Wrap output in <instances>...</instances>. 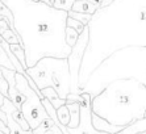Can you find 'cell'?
Instances as JSON below:
<instances>
[{
  "label": "cell",
  "instance_id": "6da1fadb",
  "mask_svg": "<svg viewBox=\"0 0 146 134\" xmlns=\"http://www.w3.org/2000/svg\"><path fill=\"white\" fill-rule=\"evenodd\" d=\"M12 12L13 30L21 41L27 67L42 58L67 59L71 47L65 42L67 12L31 0H0Z\"/></svg>",
  "mask_w": 146,
  "mask_h": 134
},
{
  "label": "cell",
  "instance_id": "7a4b0ae2",
  "mask_svg": "<svg viewBox=\"0 0 146 134\" xmlns=\"http://www.w3.org/2000/svg\"><path fill=\"white\" fill-rule=\"evenodd\" d=\"M25 71L40 91L46 87L54 88L58 97L62 100H66L71 91L67 59L42 58L36 63V66L27 68Z\"/></svg>",
  "mask_w": 146,
  "mask_h": 134
},
{
  "label": "cell",
  "instance_id": "3957f363",
  "mask_svg": "<svg viewBox=\"0 0 146 134\" xmlns=\"http://www.w3.org/2000/svg\"><path fill=\"white\" fill-rule=\"evenodd\" d=\"M15 80H16V90L24 96V103L21 105V113L24 114L28 125L31 130H34L38 125L48 118V113L45 111L44 105L41 103V99L37 96V94L31 88L28 84L27 79L21 74H15Z\"/></svg>",
  "mask_w": 146,
  "mask_h": 134
},
{
  "label": "cell",
  "instance_id": "277c9868",
  "mask_svg": "<svg viewBox=\"0 0 146 134\" xmlns=\"http://www.w3.org/2000/svg\"><path fill=\"white\" fill-rule=\"evenodd\" d=\"M90 42V27L86 25L83 32L79 34L78 41L75 46L71 49V53L67 57V63H68V71H70V82L74 86L75 84V92H78V83H79V74H80V66H82V59L83 55L86 54L87 46Z\"/></svg>",
  "mask_w": 146,
  "mask_h": 134
},
{
  "label": "cell",
  "instance_id": "5b68a950",
  "mask_svg": "<svg viewBox=\"0 0 146 134\" xmlns=\"http://www.w3.org/2000/svg\"><path fill=\"white\" fill-rule=\"evenodd\" d=\"M92 96L83 91L80 94L78 104L80 109V118H79V125L74 129H67L68 134H107L102 131H96L92 126V108H91Z\"/></svg>",
  "mask_w": 146,
  "mask_h": 134
},
{
  "label": "cell",
  "instance_id": "8992f818",
  "mask_svg": "<svg viewBox=\"0 0 146 134\" xmlns=\"http://www.w3.org/2000/svg\"><path fill=\"white\" fill-rule=\"evenodd\" d=\"M66 108L68 109L70 113V122L66 127L67 129H74L79 125V118H80V109H79V104L75 101H68L66 100Z\"/></svg>",
  "mask_w": 146,
  "mask_h": 134
},
{
  "label": "cell",
  "instance_id": "52a82bcc",
  "mask_svg": "<svg viewBox=\"0 0 146 134\" xmlns=\"http://www.w3.org/2000/svg\"><path fill=\"white\" fill-rule=\"evenodd\" d=\"M41 95H42L44 99H46V100L54 107L55 111L66 104V100L59 99L58 95H57V92L54 91V88H51V87H46V88H44V90H41Z\"/></svg>",
  "mask_w": 146,
  "mask_h": 134
},
{
  "label": "cell",
  "instance_id": "ba28073f",
  "mask_svg": "<svg viewBox=\"0 0 146 134\" xmlns=\"http://www.w3.org/2000/svg\"><path fill=\"white\" fill-rule=\"evenodd\" d=\"M71 11L72 12H78V13H86V15L94 16L95 12L98 11V7L88 3L87 0H75V3L72 4Z\"/></svg>",
  "mask_w": 146,
  "mask_h": 134
},
{
  "label": "cell",
  "instance_id": "9c48e42d",
  "mask_svg": "<svg viewBox=\"0 0 146 134\" xmlns=\"http://www.w3.org/2000/svg\"><path fill=\"white\" fill-rule=\"evenodd\" d=\"M9 49L12 51V54L17 58V60L21 63L23 68L27 70L28 67H27V62H25V53H24V49L21 47V45H9Z\"/></svg>",
  "mask_w": 146,
  "mask_h": 134
},
{
  "label": "cell",
  "instance_id": "30bf717a",
  "mask_svg": "<svg viewBox=\"0 0 146 134\" xmlns=\"http://www.w3.org/2000/svg\"><path fill=\"white\" fill-rule=\"evenodd\" d=\"M74 3H75V0H53L51 1V7L57 11L70 12Z\"/></svg>",
  "mask_w": 146,
  "mask_h": 134
},
{
  "label": "cell",
  "instance_id": "8fae6325",
  "mask_svg": "<svg viewBox=\"0 0 146 134\" xmlns=\"http://www.w3.org/2000/svg\"><path fill=\"white\" fill-rule=\"evenodd\" d=\"M0 36L3 37V40L5 41L8 45H21V41H20V38H19V36H17L16 32H13L12 29L4 30Z\"/></svg>",
  "mask_w": 146,
  "mask_h": 134
},
{
  "label": "cell",
  "instance_id": "7c38bea8",
  "mask_svg": "<svg viewBox=\"0 0 146 134\" xmlns=\"http://www.w3.org/2000/svg\"><path fill=\"white\" fill-rule=\"evenodd\" d=\"M53 126H54V121L51 120L50 117H48V118H45L34 130H32V134H45V133H48L49 130H51Z\"/></svg>",
  "mask_w": 146,
  "mask_h": 134
},
{
  "label": "cell",
  "instance_id": "4fadbf2b",
  "mask_svg": "<svg viewBox=\"0 0 146 134\" xmlns=\"http://www.w3.org/2000/svg\"><path fill=\"white\" fill-rule=\"evenodd\" d=\"M78 37H79V34L76 33L72 28L66 27V29H65V42L68 47H71L72 49V47L75 46L76 41H78Z\"/></svg>",
  "mask_w": 146,
  "mask_h": 134
},
{
  "label": "cell",
  "instance_id": "5bb4252c",
  "mask_svg": "<svg viewBox=\"0 0 146 134\" xmlns=\"http://www.w3.org/2000/svg\"><path fill=\"white\" fill-rule=\"evenodd\" d=\"M5 117H7V126H8V129H9V134H32V130H28V131L23 130V129L12 120L11 114H5Z\"/></svg>",
  "mask_w": 146,
  "mask_h": 134
},
{
  "label": "cell",
  "instance_id": "9a60e30c",
  "mask_svg": "<svg viewBox=\"0 0 146 134\" xmlns=\"http://www.w3.org/2000/svg\"><path fill=\"white\" fill-rule=\"evenodd\" d=\"M67 17H70V19H74V20L79 21V23L82 24V25H88L90 21L92 20V16L91 15H86V13H78V12H72V11H70V12H67Z\"/></svg>",
  "mask_w": 146,
  "mask_h": 134
},
{
  "label": "cell",
  "instance_id": "2e32d148",
  "mask_svg": "<svg viewBox=\"0 0 146 134\" xmlns=\"http://www.w3.org/2000/svg\"><path fill=\"white\" fill-rule=\"evenodd\" d=\"M55 113H57L58 121H59L62 125L67 126L68 122H70V113H68V109L66 108V105H63V107H61L59 109H57Z\"/></svg>",
  "mask_w": 146,
  "mask_h": 134
},
{
  "label": "cell",
  "instance_id": "e0dca14e",
  "mask_svg": "<svg viewBox=\"0 0 146 134\" xmlns=\"http://www.w3.org/2000/svg\"><path fill=\"white\" fill-rule=\"evenodd\" d=\"M0 67L7 68V70H11V71H15L13 66H12L9 58H8V55H7V53L4 51V49L1 46H0Z\"/></svg>",
  "mask_w": 146,
  "mask_h": 134
},
{
  "label": "cell",
  "instance_id": "ac0fdd59",
  "mask_svg": "<svg viewBox=\"0 0 146 134\" xmlns=\"http://www.w3.org/2000/svg\"><path fill=\"white\" fill-rule=\"evenodd\" d=\"M0 16H3V17H5V19H7L9 28L13 30V16H12V12H11V11L8 9V8L5 7L1 1H0ZM13 32H15V30H13Z\"/></svg>",
  "mask_w": 146,
  "mask_h": 134
},
{
  "label": "cell",
  "instance_id": "d6986e66",
  "mask_svg": "<svg viewBox=\"0 0 146 134\" xmlns=\"http://www.w3.org/2000/svg\"><path fill=\"white\" fill-rule=\"evenodd\" d=\"M66 27L72 28L78 34H80L83 32V29H84V25H82L79 21L74 20V19H70V17H67V20H66Z\"/></svg>",
  "mask_w": 146,
  "mask_h": 134
},
{
  "label": "cell",
  "instance_id": "ffe728a7",
  "mask_svg": "<svg viewBox=\"0 0 146 134\" xmlns=\"http://www.w3.org/2000/svg\"><path fill=\"white\" fill-rule=\"evenodd\" d=\"M0 94L3 95L4 97H8V83L4 79L1 71H0Z\"/></svg>",
  "mask_w": 146,
  "mask_h": 134
},
{
  "label": "cell",
  "instance_id": "44dd1931",
  "mask_svg": "<svg viewBox=\"0 0 146 134\" xmlns=\"http://www.w3.org/2000/svg\"><path fill=\"white\" fill-rule=\"evenodd\" d=\"M0 131L4 134H9V129H8L7 124H4L1 120H0Z\"/></svg>",
  "mask_w": 146,
  "mask_h": 134
},
{
  "label": "cell",
  "instance_id": "7402d4cb",
  "mask_svg": "<svg viewBox=\"0 0 146 134\" xmlns=\"http://www.w3.org/2000/svg\"><path fill=\"white\" fill-rule=\"evenodd\" d=\"M113 1H115V0H104V1H103V3L100 4V8H99V9H104V8L108 7L109 4H112Z\"/></svg>",
  "mask_w": 146,
  "mask_h": 134
},
{
  "label": "cell",
  "instance_id": "603a6c76",
  "mask_svg": "<svg viewBox=\"0 0 146 134\" xmlns=\"http://www.w3.org/2000/svg\"><path fill=\"white\" fill-rule=\"evenodd\" d=\"M87 1H88V3H91V4H94V5H95V7H98V9H99V8H100V4H102L104 0H87Z\"/></svg>",
  "mask_w": 146,
  "mask_h": 134
},
{
  "label": "cell",
  "instance_id": "cb8c5ba5",
  "mask_svg": "<svg viewBox=\"0 0 146 134\" xmlns=\"http://www.w3.org/2000/svg\"><path fill=\"white\" fill-rule=\"evenodd\" d=\"M45 134H54V133H53V131H51V130H49L48 133H45Z\"/></svg>",
  "mask_w": 146,
  "mask_h": 134
},
{
  "label": "cell",
  "instance_id": "d4e9b609",
  "mask_svg": "<svg viewBox=\"0 0 146 134\" xmlns=\"http://www.w3.org/2000/svg\"><path fill=\"white\" fill-rule=\"evenodd\" d=\"M0 134H4V133H1V131H0Z\"/></svg>",
  "mask_w": 146,
  "mask_h": 134
}]
</instances>
